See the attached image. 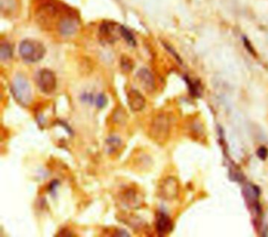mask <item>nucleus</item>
Here are the masks:
<instances>
[{
	"label": "nucleus",
	"mask_w": 268,
	"mask_h": 237,
	"mask_svg": "<svg viewBox=\"0 0 268 237\" xmlns=\"http://www.w3.org/2000/svg\"><path fill=\"white\" fill-rule=\"evenodd\" d=\"M122 36H123V37L125 39H126L127 41H128V43H130L132 46V45L135 44V39H134V36H132V34H131L130 32L128 31L126 28L123 27V26H122Z\"/></svg>",
	"instance_id": "13"
},
{
	"label": "nucleus",
	"mask_w": 268,
	"mask_h": 237,
	"mask_svg": "<svg viewBox=\"0 0 268 237\" xmlns=\"http://www.w3.org/2000/svg\"><path fill=\"white\" fill-rule=\"evenodd\" d=\"M37 83L40 91L46 94H50L57 87L56 75L49 69H42L38 74Z\"/></svg>",
	"instance_id": "3"
},
{
	"label": "nucleus",
	"mask_w": 268,
	"mask_h": 237,
	"mask_svg": "<svg viewBox=\"0 0 268 237\" xmlns=\"http://www.w3.org/2000/svg\"><path fill=\"white\" fill-rule=\"evenodd\" d=\"M128 102L131 109L134 112H139L144 108L145 105V97L139 91L132 90L128 94Z\"/></svg>",
	"instance_id": "4"
},
{
	"label": "nucleus",
	"mask_w": 268,
	"mask_h": 237,
	"mask_svg": "<svg viewBox=\"0 0 268 237\" xmlns=\"http://www.w3.org/2000/svg\"><path fill=\"white\" fill-rule=\"evenodd\" d=\"M137 77L141 86L143 87L144 90H145V91L152 92L155 89V79L153 74L148 69L146 68L140 69L137 73Z\"/></svg>",
	"instance_id": "5"
},
{
	"label": "nucleus",
	"mask_w": 268,
	"mask_h": 237,
	"mask_svg": "<svg viewBox=\"0 0 268 237\" xmlns=\"http://www.w3.org/2000/svg\"><path fill=\"white\" fill-rule=\"evenodd\" d=\"M77 26L78 24H77L76 21H75V19L66 17L62 20L59 24V29L62 34L68 36V35H72L76 32Z\"/></svg>",
	"instance_id": "9"
},
{
	"label": "nucleus",
	"mask_w": 268,
	"mask_h": 237,
	"mask_svg": "<svg viewBox=\"0 0 268 237\" xmlns=\"http://www.w3.org/2000/svg\"><path fill=\"white\" fill-rule=\"evenodd\" d=\"M116 233H118V234H116V235H117V236H119V235H120V236H129V234H128V232H127V231H125V230H123V229H120V230H118L117 232H116Z\"/></svg>",
	"instance_id": "17"
},
{
	"label": "nucleus",
	"mask_w": 268,
	"mask_h": 237,
	"mask_svg": "<svg viewBox=\"0 0 268 237\" xmlns=\"http://www.w3.org/2000/svg\"><path fill=\"white\" fill-rule=\"evenodd\" d=\"M95 104L98 108H102L103 107H105L106 104H107V99H106V96L102 94H98V96L96 97Z\"/></svg>",
	"instance_id": "14"
},
{
	"label": "nucleus",
	"mask_w": 268,
	"mask_h": 237,
	"mask_svg": "<svg viewBox=\"0 0 268 237\" xmlns=\"http://www.w3.org/2000/svg\"><path fill=\"white\" fill-rule=\"evenodd\" d=\"M160 191L161 197L165 200H171L174 198L177 193V182L174 178L169 177L163 182Z\"/></svg>",
	"instance_id": "6"
},
{
	"label": "nucleus",
	"mask_w": 268,
	"mask_h": 237,
	"mask_svg": "<svg viewBox=\"0 0 268 237\" xmlns=\"http://www.w3.org/2000/svg\"><path fill=\"white\" fill-rule=\"evenodd\" d=\"M11 91L14 98L22 106H28L32 100L31 86L24 75L18 74L14 78Z\"/></svg>",
	"instance_id": "1"
},
{
	"label": "nucleus",
	"mask_w": 268,
	"mask_h": 237,
	"mask_svg": "<svg viewBox=\"0 0 268 237\" xmlns=\"http://www.w3.org/2000/svg\"><path fill=\"white\" fill-rule=\"evenodd\" d=\"M268 155L267 149L265 148V147H260V149H258L257 151V155L260 157V159H265L266 158Z\"/></svg>",
	"instance_id": "15"
},
{
	"label": "nucleus",
	"mask_w": 268,
	"mask_h": 237,
	"mask_svg": "<svg viewBox=\"0 0 268 237\" xmlns=\"http://www.w3.org/2000/svg\"><path fill=\"white\" fill-rule=\"evenodd\" d=\"M106 145H107L108 152H113L121 145V141L117 137H110L106 140Z\"/></svg>",
	"instance_id": "10"
},
{
	"label": "nucleus",
	"mask_w": 268,
	"mask_h": 237,
	"mask_svg": "<svg viewBox=\"0 0 268 237\" xmlns=\"http://www.w3.org/2000/svg\"><path fill=\"white\" fill-rule=\"evenodd\" d=\"M0 57L2 61H7L12 57V50L11 46L7 43H2L0 50Z\"/></svg>",
	"instance_id": "11"
},
{
	"label": "nucleus",
	"mask_w": 268,
	"mask_h": 237,
	"mask_svg": "<svg viewBox=\"0 0 268 237\" xmlns=\"http://www.w3.org/2000/svg\"><path fill=\"white\" fill-rule=\"evenodd\" d=\"M58 184H59V183H58V181H56V180L52 181V182L50 183V191L51 192V193H54V192L55 191L56 187L58 185Z\"/></svg>",
	"instance_id": "16"
},
{
	"label": "nucleus",
	"mask_w": 268,
	"mask_h": 237,
	"mask_svg": "<svg viewBox=\"0 0 268 237\" xmlns=\"http://www.w3.org/2000/svg\"><path fill=\"white\" fill-rule=\"evenodd\" d=\"M172 222L165 213L160 212L157 216V229L160 235H164L169 233L172 229Z\"/></svg>",
	"instance_id": "7"
},
{
	"label": "nucleus",
	"mask_w": 268,
	"mask_h": 237,
	"mask_svg": "<svg viewBox=\"0 0 268 237\" xmlns=\"http://www.w3.org/2000/svg\"><path fill=\"white\" fill-rule=\"evenodd\" d=\"M121 66L123 71L125 72H130L133 68V64L131 59L128 57H123L121 59Z\"/></svg>",
	"instance_id": "12"
},
{
	"label": "nucleus",
	"mask_w": 268,
	"mask_h": 237,
	"mask_svg": "<svg viewBox=\"0 0 268 237\" xmlns=\"http://www.w3.org/2000/svg\"><path fill=\"white\" fill-rule=\"evenodd\" d=\"M120 27V25H116L113 23H106V24H102V27L100 28V33H101L102 36L105 39H106L108 42L113 43L115 39H117L118 38L117 33L113 32L116 31ZM119 34H122V32L119 33Z\"/></svg>",
	"instance_id": "8"
},
{
	"label": "nucleus",
	"mask_w": 268,
	"mask_h": 237,
	"mask_svg": "<svg viewBox=\"0 0 268 237\" xmlns=\"http://www.w3.org/2000/svg\"><path fill=\"white\" fill-rule=\"evenodd\" d=\"M45 51L43 45L33 39L24 40L19 46V53L21 57L25 61L30 63H36L43 59Z\"/></svg>",
	"instance_id": "2"
}]
</instances>
